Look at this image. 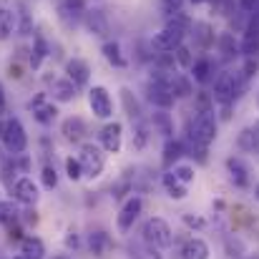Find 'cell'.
<instances>
[{"label": "cell", "instance_id": "9a60e30c", "mask_svg": "<svg viewBox=\"0 0 259 259\" xmlns=\"http://www.w3.org/2000/svg\"><path fill=\"white\" fill-rule=\"evenodd\" d=\"M86 15V3L83 0H63L61 3V18L68 25H78Z\"/></svg>", "mask_w": 259, "mask_h": 259}, {"label": "cell", "instance_id": "60d3db41", "mask_svg": "<svg viewBox=\"0 0 259 259\" xmlns=\"http://www.w3.org/2000/svg\"><path fill=\"white\" fill-rule=\"evenodd\" d=\"M66 171H68V179L71 181H78L81 176H83V169H81V161L78 159H66Z\"/></svg>", "mask_w": 259, "mask_h": 259}, {"label": "cell", "instance_id": "b9f144b4", "mask_svg": "<svg viewBox=\"0 0 259 259\" xmlns=\"http://www.w3.org/2000/svg\"><path fill=\"white\" fill-rule=\"evenodd\" d=\"M257 68H259L257 56H247V61H244V68H242V76H244V78H252V76L257 73Z\"/></svg>", "mask_w": 259, "mask_h": 259}, {"label": "cell", "instance_id": "cb8c5ba5", "mask_svg": "<svg viewBox=\"0 0 259 259\" xmlns=\"http://www.w3.org/2000/svg\"><path fill=\"white\" fill-rule=\"evenodd\" d=\"M103 58L111 63V66H116V68H126V56L121 53V46L116 43V40H106L103 43Z\"/></svg>", "mask_w": 259, "mask_h": 259}, {"label": "cell", "instance_id": "681fc988", "mask_svg": "<svg viewBox=\"0 0 259 259\" xmlns=\"http://www.w3.org/2000/svg\"><path fill=\"white\" fill-rule=\"evenodd\" d=\"M254 194H257V199H259V184H257V191H254Z\"/></svg>", "mask_w": 259, "mask_h": 259}, {"label": "cell", "instance_id": "836d02e7", "mask_svg": "<svg viewBox=\"0 0 259 259\" xmlns=\"http://www.w3.org/2000/svg\"><path fill=\"white\" fill-rule=\"evenodd\" d=\"M154 126L166 136V139H171V134H174V121H171V116L169 113H164V111H159V113H154Z\"/></svg>", "mask_w": 259, "mask_h": 259}, {"label": "cell", "instance_id": "8d00e7d4", "mask_svg": "<svg viewBox=\"0 0 259 259\" xmlns=\"http://www.w3.org/2000/svg\"><path fill=\"white\" fill-rule=\"evenodd\" d=\"M171 174L181 181V184H191L194 181V166H184V164H174V169H171Z\"/></svg>", "mask_w": 259, "mask_h": 259}, {"label": "cell", "instance_id": "7402d4cb", "mask_svg": "<svg viewBox=\"0 0 259 259\" xmlns=\"http://www.w3.org/2000/svg\"><path fill=\"white\" fill-rule=\"evenodd\" d=\"M191 76H194V81H199V83H209V81L214 78V63H211L209 58L194 61V63H191Z\"/></svg>", "mask_w": 259, "mask_h": 259}, {"label": "cell", "instance_id": "7c38bea8", "mask_svg": "<svg viewBox=\"0 0 259 259\" xmlns=\"http://www.w3.org/2000/svg\"><path fill=\"white\" fill-rule=\"evenodd\" d=\"M66 73H68V81H73L76 88L88 86V78H91V68L83 58H71L66 63Z\"/></svg>", "mask_w": 259, "mask_h": 259}, {"label": "cell", "instance_id": "d4e9b609", "mask_svg": "<svg viewBox=\"0 0 259 259\" xmlns=\"http://www.w3.org/2000/svg\"><path fill=\"white\" fill-rule=\"evenodd\" d=\"M237 146H239L242 151H254L259 146V126H247V128L239 134Z\"/></svg>", "mask_w": 259, "mask_h": 259}, {"label": "cell", "instance_id": "ba28073f", "mask_svg": "<svg viewBox=\"0 0 259 259\" xmlns=\"http://www.w3.org/2000/svg\"><path fill=\"white\" fill-rule=\"evenodd\" d=\"M88 106H91L93 116H98V118H108L113 113V101L103 86H93L88 91Z\"/></svg>", "mask_w": 259, "mask_h": 259}, {"label": "cell", "instance_id": "4fadbf2b", "mask_svg": "<svg viewBox=\"0 0 259 259\" xmlns=\"http://www.w3.org/2000/svg\"><path fill=\"white\" fill-rule=\"evenodd\" d=\"M13 199L15 201H20V204H35L38 201V186L33 184V179H18L15 181V186H13Z\"/></svg>", "mask_w": 259, "mask_h": 259}, {"label": "cell", "instance_id": "ee69618b", "mask_svg": "<svg viewBox=\"0 0 259 259\" xmlns=\"http://www.w3.org/2000/svg\"><path fill=\"white\" fill-rule=\"evenodd\" d=\"M174 58L181 63V66H191L194 61H191V56H189V51L184 48V46H179V48H174Z\"/></svg>", "mask_w": 259, "mask_h": 259}, {"label": "cell", "instance_id": "f6af8a7d", "mask_svg": "<svg viewBox=\"0 0 259 259\" xmlns=\"http://www.w3.org/2000/svg\"><path fill=\"white\" fill-rule=\"evenodd\" d=\"M244 33H254V35H259V8L252 13V18H249V23H247V30Z\"/></svg>", "mask_w": 259, "mask_h": 259}, {"label": "cell", "instance_id": "f5cc1de1", "mask_svg": "<svg viewBox=\"0 0 259 259\" xmlns=\"http://www.w3.org/2000/svg\"><path fill=\"white\" fill-rule=\"evenodd\" d=\"M249 259H259V257H249Z\"/></svg>", "mask_w": 259, "mask_h": 259}, {"label": "cell", "instance_id": "8992f818", "mask_svg": "<svg viewBox=\"0 0 259 259\" xmlns=\"http://www.w3.org/2000/svg\"><path fill=\"white\" fill-rule=\"evenodd\" d=\"M78 161H81V169H83V174H86V176H91V179L101 176L103 166H106V159H103V154H101V149H98L96 144H83V146H81Z\"/></svg>", "mask_w": 259, "mask_h": 259}, {"label": "cell", "instance_id": "f907efd6", "mask_svg": "<svg viewBox=\"0 0 259 259\" xmlns=\"http://www.w3.org/2000/svg\"><path fill=\"white\" fill-rule=\"evenodd\" d=\"M58 259H71V257H58Z\"/></svg>", "mask_w": 259, "mask_h": 259}, {"label": "cell", "instance_id": "484cf974", "mask_svg": "<svg viewBox=\"0 0 259 259\" xmlns=\"http://www.w3.org/2000/svg\"><path fill=\"white\" fill-rule=\"evenodd\" d=\"M88 247H91V252H93L96 257H103V254L111 249V239H108L106 232H93V234L88 237Z\"/></svg>", "mask_w": 259, "mask_h": 259}, {"label": "cell", "instance_id": "d590c367", "mask_svg": "<svg viewBox=\"0 0 259 259\" xmlns=\"http://www.w3.org/2000/svg\"><path fill=\"white\" fill-rule=\"evenodd\" d=\"M134 146L136 149H144L146 146V141H149V128H146V123H141V118L136 121V126H134Z\"/></svg>", "mask_w": 259, "mask_h": 259}, {"label": "cell", "instance_id": "3957f363", "mask_svg": "<svg viewBox=\"0 0 259 259\" xmlns=\"http://www.w3.org/2000/svg\"><path fill=\"white\" fill-rule=\"evenodd\" d=\"M144 239L149 242V244H154L156 249H169L174 244V232L171 227L161 219V217H151L146 224H144Z\"/></svg>", "mask_w": 259, "mask_h": 259}, {"label": "cell", "instance_id": "d6986e66", "mask_svg": "<svg viewBox=\"0 0 259 259\" xmlns=\"http://www.w3.org/2000/svg\"><path fill=\"white\" fill-rule=\"evenodd\" d=\"M181 259H209V244L199 237L189 239L184 247H181Z\"/></svg>", "mask_w": 259, "mask_h": 259}, {"label": "cell", "instance_id": "f1b7e54d", "mask_svg": "<svg viewBox=\"0 0 259 259\" xmlns=\"http://www.w3.org/2000/svg\"><path fill=\"white\" fill-rule=\"evenodd\" d=\"M121 101H123V108H126V116L131 118V123L139 121L141 118V106H139V101L134 98V93L128 88H121Z\"/></svg>", "mask_w": 259, "mask_h": 259}, {"label": "cell", "instance_id": "7dc6e473", "mask_svg": "<svg viewBox=\"0 0 259 259\" xmlns=\"http://www.w3.org/2000/svg\"><path fill=\"white\" fill-rule=\"evenodd\" d=\"M5 113V91H3V86H0V116Z\"/></svg>", "mask_w": 259, "mask_h": 259}, {"label": "cell", "instance_id": "c3c4849f", "mask_svg": "<svg viewBox=\"0 0 259 259\" xmlns=\"http://www.w3.org/2000/svg\"><path fill=\"white\" fill-rule=\"evenodd\" d=\"M191 3H194V5H199V3H206V0H191Z\"/></svg>", "mask_w": 259, "mask_h": 259}, {"label": "cell", "instance_id": "5b68a950", "mask_svg": "<svg viewBox=\"0 0 259 259\" xmlns=\"http://www.w3.org/2000/svg\"><path fill=\"white\" fill-rule=\"evenodd\" d=\"M3 144H5V149H8L13 156H18V154H23V151L28 149V134H25V128H23V123H20L18 118H8V121H5Z\"/></svg>", "mask_w": 259, "mask_h": 259}, {"label": "cell", "instance_id": "7a4b0ae2", "mask_svg": "<svg viewBox=\"0 0 259 259\" xmlns=\"http://www.w3.org/2000/svg\"><path fill=\"white\" fill-rule=\"evenodd\" d=\"M247 81V78H244ZM244 81L239 78V73H219L217 81H214V91H211V98L222 106H229L232 101H237L242 93H244Z\"/></svg>", "mask_w": 259, "mask_h": 259}, {"label": "cell", "instance_id": "9c48e42d", "mask_svg": "<svg viewBox=\"0 0 259 259\" xmlns=\"http://www.w3.org/2000/svg\"><path fill=\"white\" fill-rule=\"evenodd\" d=\"M141 209H144V199H141V196H131V199L121 206V211H118V219H116L118 229H121V232H128V229L134 227V222L139 219Z\"/></svg>", "mask_w": 259, "mask_h": 259}, {"label": "cell", "instance_id": "603a6c76", "mask_svg": "<svg viewBox=\"0 0 259 259\" xmlns=\"http://www.w3.org/2000/svg\"><path fill=\"white\" fill-rule=\"evenodd\" d=\"M166 83H169V91L174 93V98H186V96H191V93H194L191 81H189L186 76H181V73L169 76V78H166Z\"/></svg>", "mask_w": 259, "mask_h": 259}, {"label": "cell", "instance_id": "44dd1931", "mask_svg": "<svg viewBox=\"0 0 259 259\" xmlns=\"http://www.w3.org/2000/svg\"><path fill=\"white\" fill-rule=\"evenodd\" d=\"M20 254L25 259H46V247L38 237H25L20 242Z\"/></svg>", "mask_w": 259, "mask_h": 259}, {"label": "cell", "instance_id": "bcb514c9", "mask_svg": "<svg viewBox=\"0 0 259 259\" xmlns=\"http://www.w3.org/2000/svg\"><path fill=\"white\" fill-rule=\"evenodd\" d=\"M181 3H184V0H161V5H164V10H166V13H176V10H181Z\"/></svg>", "mask_w": 259, "mask_h": 259}, {"label": "cell", "instance_id": "30bf717a", "mask_svg": "<svg viewBox=\"0 0 259 259\" xmlns=\"http://www.w3.org/2000/svg\"><path fill=\"white\" fill-rule=\"evenodd\" d=\"M101 144H103V149L108 151V154H118L121 151V144H123V126L121 123H108V126H103V131H101Z\"/></svg>", "mask_w": 259, "mask_h": 259}, {"label": "cell", "instance_id": "816d5d0a", "mask_svg": "<svg viewBox=\"0 0 259 259\" xmlns=\"http://www.w3.org/2000/svg\"><path fill=\"white\" fill-rule=\"evenodd\" d=\"M13 259H25V257H13Z\"/></svg>", "mask_w": 259, "mask_h": 259}, {"label": "cell", "instance_id": "e575fe53", "mask_svg": "<svg viewBox=\"0 0 259 259\" xmlns=\"http://www.w3.org/2000/svg\"><path fill=\"white\" fill-rule=\"evenodd\" d=\"M196 113H214V98L211 93H196Z\"/></svg>", "mask_w": 259, "mask_h": 259}, {"label": "cell", "instance_id": "6da1fadb", "mask_svg": "<svg viewBox=\"0 0 259 259\" xmlns=\"http://www.w3.org/2000/svg\"><path fill=\"white\" fill-rule=\"evenodd\" d=\"M189 30H191V20H189L181 10L169 13V23H166V28H164L161 33L154 35L151 46H154L159 53H174V48L181 46V40H184V35H186Z\"/></svg>", "mask_w": 259, "mask_h": 259}, {"label": "cell", "instance_id": "277c9868", "mask_svg": "<svg viewBox=\"0 0 259 259\" xmlns=\"http://www.w3.org/2000/svg\"><path fill=\"white\" fill-rule=\"evenodd\" d=\"M189 139H191V144L209 146L217 139V118L211 113H196V118L189 126Z\"/></svg>", "mask_w": 259, "mask_h": 259}, {"label": "cell", "instance_id": "f546056e", "mask_svg": "<svg viewBox=\"0 0 259 259\" xmlns=\"http://www.w3.org/2000/svg\"><path fill=\"white\" fill-rule=\"evenodd\" d=\"M164 186H166V191H169V196H171V199H186L189 186H186V184H181L171 171L164 174Z\"/></svg>", "mask_w": 259, "mask_h": 259}, {"label": "cell", "instance_id": "7bdbcfd3", "mask_svg": "<svg viewBox=\"0 0 259 259\" xmlns=\"http://www.w3.org/2000/svg\"><path fill=\"white\" fill-rule=\"evenodd\" d=\"M43 184H46V189H56V184H58V174L53 166H46L43 169Z\"/></svg>", "mask_w": 259, "mask_h": 259}, {"label": "cell", "instance_id": "8fae6325", "mask_svg": "<svg viewBox=\"0 0 259 259\" xmlns=\"http://www.w3.org/2000/svg\"><path fill=\"white\" fill-rule=\"evenodd\" d=\"M30 111H33V118H35L38 123H43V126H51V123L56 121V116H58L56 106L48 103L43 93H40L35 101H30Z\"/></svg>", "mask_w": 259, "mask_h": 259}, {"label": "cell", "instance_id": "74e56055", "mask_svg": "<svg viewBox=\"0 0 259 259\" xmlns=\"http://www.w3.org/2000/svg\"><path fill=\"white\" fill-rule=\"evenodd\" d=\"M46 56H48V53H46V40H43L40 35H35V51H33V56H30V66L38 68L40 61H43Z\"/></svg>", "mask_w": 259, "mask_h": 259}, {"label": "cell", "instance_id": "4316f807", "mask_svg": "<svg viewBox=\"0 0 259 259\" xmlns=\"http://www.w3.org/2000/svg\"><path fill=\"white\" fill-rule=\"evenodd\" d=\"M184 144L176 141V139H166V146H164V166H174L181 156H184Z\"/></svg>", "mask_w": 259, "mask_h": 259}, {"label": "cell", "instance_id": "f35d334b", "mask_svg": "<svg viewBox=\"0 0 259 259\" xmlns=\"http://www.w3.org/2000/svg\"><path fill=\"white\" fill-rule=\"evenodd\" d=\"M211 3V13H217V15H232L234 13V0H209Z\"/></svg>", "mask_w": 259, "mask_h": 259}, {"label": "cell", "instance_id": "5bb4252c", "mask_svg": "<svg viewBox=\"0 0 259 259\" xmlns=\"http://www.w3.org/2000/svg\"><path fill=\"white\" fill-rule=\"evenodd\" d=\"M83 18H86V28L91 30V35H96V38H106L108 35V18H106L103 10H98V8L86 10Z\"/></svg>", "mask_w": 259, "mask_h": 259}, {"label": "cell", "instance_id": "e0dca14e", "mask_svg": "<svg viewBox=\"0 0 259 259\" xmlns=\"http://www.w3.org/2000/svg\"><path fill=\"white\" fill-rule=\"evenodd\" d=\"M128 257L131 259H161V254L146 239H131L128 242Z\"/></svg>", "mask_w": 259, "mask_h": 259}, {"label": "cell", "instance_id": "1f68e13d", "mask_svg": "<svg viewBox=\"0 0 259 259\" xmlns=\"http://www.w3.org/2000/svg\"><path fill=\"white\" fill-rule=\"evenodd\" d=\"M13 30H15V13L0 5V38H8Z\"/></svg>", "mask_w": 259, "mask_h": 259}, {"label": "cell", "instance_id": "ffe728a7", "mask_svg": "<svg viewBox=\"0 0 259 259\" xmlns=\"http://www.w3.org/2000/svg\"><path fill=\"white\" fill-rule=\"evenodd\" d=\"M61 134H63L68 141H81V139L86 136V123H83V118H78V116L66 118L63 126H61Z\"/></svg>", "mask_w": 259, "mask_h": 259}, {"label": "cell", "instance_id": "2e32d148", "mask_svg": "<svg viewBox=\"0 0 259 259\" xmlns=\"http://www.w3.org/2000/svg\"><path fill=\"white\" fill-rule=\"evenodd\" d=\"M227 169H229V176L237 186H249V166L239 159V156H229L227 159Z\"/></svg>", "mask_w": 259, "mask_h": 259}, {"label": "cell", "instance_id": "ac0fdd59", "mask_svg": "<svg viewBox=\"0 0 259 259\" xmlns=\"http://www.w3.org/2000/svg\"><path fill=\"white\" fill-rule=\"evenodd\" d=\"M51 93H53V98H56L58 103H68V101L76 98V86H73V81H68V78H56V81L51 83Z\"/></svg>", "mask_w": 259, "mask_h": 259}, {"label": "cell", "instance_id": "ab89813d", "mask_svg": "<svg viewBox=\"0 0 259 259\" xmlns=\"http://www.w3.org/2000/svg\"><path fill=\"white\" fill-rule=\"evenodd\" d=\"M18 217V206L13 201H0V224H8Z\"/></svg>", "mask_w": 259, "mask_h": 259}, {"label": "cell", "instance_id": "d6a6232c", "mask_svg": "<svg viewBox=\"0 0 259 259\" xmlns=\"http://www.w3.org/2000/svg\"><path fill=\"white\" fill-rule=\"evenodd\" d=\"M239 53H244V56H259V35L244 33V38L239 43Z\"/></svg>", "mask_w": 259, "mask_h": 259}, {"label": "cell", "instance_id": "4dcf8cb0", "mask_svg": "<svg viewBox=\"0 0 259 259\" xmlns=\"http://www.w3.org/2000/svg\"><path fill=\"white\" fill-rule=\"evenodd\" d=\"M217 46H219V51L224 53V58H227V61H232V58H237V56H239V46H237L234 35H229V33L219 35Z\"/></svg>", "mask_w": 259, "mask_h": 259}, {"label": "cell", "instance_id": "83f0119b", "mask_svg": "<svg viewBox=\"0 0 259 259\" xmlns=\"http://www.w3.org/2000/svg\"><path fill=\"white\" fill-rule=\"evenodd\" d=\"M194 40L199 48H209L214 43V33H211V25L209 23H194Z\"/></svg>", "mask_w": 259, "mask_h": 259}, {"label": "cell", "instance_id": "52a82bcc", "mask_svg": "<svg viewBox=\"0 0 259 259\" xmlns=\"http://www.w3.org/2000/svg\"><path fill=\"white\" fill-rule=\"evenodd\" d=\"M146 93H149V101L159 108H171L174 106V93L169 91V83H166V76H156L149 86H146Z\"/></svg>", "mask_w": 259, "mask_h": 259}]
</instances>
